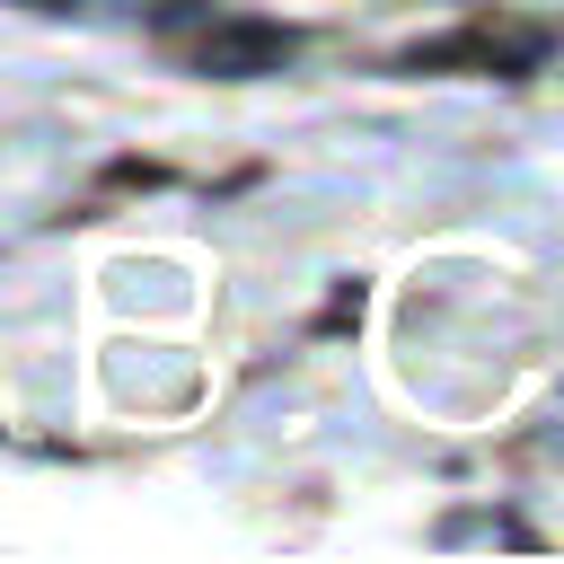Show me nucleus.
<instances>
[{
  "label": "nucleus",
  "instance_id": "f257e3e1",
  "mask_svg": "<svg viewBox=\"0 0 564 564\" xmlns=\"http://www.w3.org/2000/svg\"><path fill=\"white\" fill-rule=\"evenodd\" d=\"M546 26H520V18H476V26H458V35H432V44H414V53H397V70H494V79H520V70H538L546 62Z\"/></svg>",
  "mask_w": 564,
  "mask_h": 564
},
{
  "label": "nucleus",
  "instance_id": "f03ea898",
  "mask_svg": "<svg viewBox=\"0 0 564 564\" xmlns=\"http://www.w3.org/2000/svg\"><path fill=\"white\" fill-rule=\"evenodd\" d=\"M194 62L212 79H264V70L300 62V26H282V18H212L194 35Z\"/></svg>",
  "mask_w": 564,
  "mask_h": 564
},
{
  "label": "nucleus",
  "instance_id": "7ed1b4c3",
  "mask_svg": "<svg viewBox=\"0 0 564 564\" xmlns=\"http://www.w3.org/2000/svg\"><path fill=\"white\" fill-rule=\"evenodd\" d=\"M106 185H115V194H159V185H167V167H159V159H115V167H106Z\"/></svg>",
  "mask_w": 564,
  "mask_h": 564
},
{
  "label": "nucleus",
  "instance_id": "20e7f679",
  "mask_svg": "<svg viewBox=\"0 0 564 564\" xmlns=\"http://www.w3.org/2000/svg\"><path fill=\"white\" fill-rule=\"evenodd\" d=\"M352 317H361V282H344V291H335V300H326V317H317V326H326V335H335V326H352Z\"/></svg>",
  "mask_w": 564,
  "mask_h": 564
},
{
  "label": "nucleus",
  "instance_id": "39448f33",
  "mask_svg": "<svg viewBox=\"0 0 564 564\" xmlns=\"http://www.w3.org/2000/svg\"><path fill=\"white\" fill-rule=\"evenodd\" d=\"M35 9H79V0H35Z\"/></svg>",
  "mask_w": 564,
  "mask_h": 564
}]
</instances>
